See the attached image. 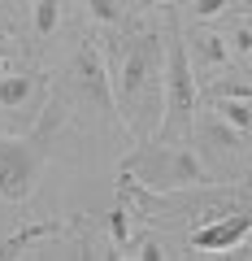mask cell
Returning <instances> with one entry per match:
<instances>
[{
  "instance_id": "6da1fadb",
  "label": "cell",
  "mask_w": 252,
  "mask_h": 261,
  "mask_svg": "<svg viewBox=\"0 0 252 261\" xmlns=\"http://www.w3.org/2000/svg\"><path fill=\"white\" fill-rule=\"evenodd\" d=\"M109 79H113V100H118L122 109L152 113V105L161 100L157 96V83H161V39L157 35H131L126 44H122Z\"/></svg>"
},
{
  "instance_id": "3957f363",
  "label": "cell",
  "mask_w": 252,
  "mask_h": 261,
  "mask_svg": "<svg viewBox=\"0 0 252 261\" xmlns=\"http://www.w3.org/2000/svg\"><path fill=\"white\" fill-rule=\"evenodd\" d=\"M48 166V148H44V135H0V200L9 205H22L31 200L44 178Z\"/></svg>"
},
{
  "instance_id": "5b68a950",
  "label": "cell",
  "mask_w": 252,
  "mask_h": 261,
  "mask_svg": "<svg viewBox=\"0 0 252 261\" xmlns=\"http://www.w3.org/2000/svg\"><path fill=\"white\" fill-rule=\"evenodd\" d=\"M74 83L78 92H83V100L92 105V109H100L104 118H118V100H113V79H109V61H104V53L92 44V39H83V48L74 53Z\"/></svg>"
},
{
  "instance_id": "30bf717a",
  "label": "cell",
  "mask_w": 252,
  "mask_h": 261,
  "mask_svg": "<svg viewBox=\"0 0 252 261\" xmlns=\"http://www.w3.org/2000/svg\"><path fill=\"white\" fill-rule=\"evenodd\" d=\"M61 27V0H39L35 5V31L39 35H52Z\"/></svg>"
},
{
  "instance_id": "d6986e66",
  "label": "cell",
  "mask_w": 252,
  "mask_h": 261,
  "mask_svg": "<svg viewBox=\"0 0 252 261\" xmlns=\"http://www.w3.org/2000/svg\"><path fill=\"white\" fill-rule=\"evenodd\" d=\"M248 65H252V53H248Z\"/></svg>"
},
{
  "instance_id": "2e32d148",
  "label": "cell",
  "mask_w": 252,
  "mask_h": 261,
  "mask_svg": "<svg viewBox=\"0 0 252 261\" xmlns=\"http://www.w3.org/2000/svg\"><path fill=\"white\" fill-rule=\"evenodd\" d=\"M226 44H231V53H252V27H239Z\"/></svg>"
},
{
  "instance_id": "9c48e42d",
  "label": "cell",
  "mask_w": 252,
  "mask_h": 261,
  "mask_svg": "<svg viewBox=\"0 0 252 261\" xmlns=\"http://www.w3.org/2000/svg\"><path fill=\"white\" fill-rule=\"evenodd\" d=\"M196 53L205 57L209 65H226V61H231V44H226L222 35H213V31H205V35L196 39Z\"/></svg>"
},
{
  "instance_id": "7c38bea8",
  "label": "cell",
  "mask_w": 252,
  "mask_h": 261,
  "mask_svg": "<svg viewBox=\"0 0 252 261\" xmlns=\"http://www.w3.org/2000/svg\"><path fill=\"white\" fill-rule=\"evenodd\" d=\"M209 140H217V144H222V148H239V144H243V135H239V130H235V126H226L222 118H217L213 126H209Z\"/></svg>"
},
{
  "instance_id": "4fadbf2b",
  "label": "cell",
  "mask_w": 252,
  "mask_h": 261,
  "mask_svg": "<svg viewBox=\"0 0 252 261\" xmlns=\"http://www.w3.org/2000/svg\"><path fill=\"white\" fill-rule=\"evenodd\" d=\"M209 96H235V100H252V83H222V79H217L213 87H209Z\"/></svg>"
},
{
  "instance_id": "7a4b0ae2",
  "label": "cell",
  "mask_w": 252,
  "mask_h": 261,
  "mask_svg": "<svg viewBox=\"0 0 252 261\" xmlns=\"http://www.w3.org/2000/svg\"><path fill=\"white\" fill-rule=\"evenodd\" d=\"M165 65H161V105H165V122H161V140H178L191 126L196 113V74L187 61V39L178 31V22L170 18L165 27Z\"/></svg>"
},
{
  "instance_id": "277c9868",
  "label": "cell",
  "mask_w": 252,
  "mask_h": 261,
  "mask_svg": "<svg viewBox=\"0 0 252 261\" xmlns=\"http://www.w3.org/2000/svg\"><path fill=\"white\" fill-rule=\"evenodd\" d=\"M126 166H144L152 187H196V183H209V170L200 166V157L187 148V144L157 148V152H148V157H131Z\"/></svg>"
},
{
  "instance_id": "9a60e30c",
  "label": "cell",
  "mask_w": 252,
  "mask_h": 261,
  "mask_svg": "<svg viewBox=\"0 0 252 261\" xmlns=\"http://www.w3.org/2000/svg\"><path fill=\"white\" fill-rule=\"evenodd\" d=\"M109 235H113V244H126V240H131V226H126V214H122V209H113V214H109Z\"/></svg>"
},
{
  "instance_id": "ac0fdd59",
  "label": "cell",
  "mask_w": 252,
  "mask_h": 261,
  "mask_svg": "<svg viewBox=\"0 0 252 261\" xmlns=\"http://www.w3.org/2000/svg\"><path fill=\"white\" fill-rule=\"evenodd\" d=\"M5 57H9V44H5V39H0V61H5Z\"/></svg>"
},
{
  "instance_id": "8fae6325",
  "label": "cell",
  "mask_w": 252,
  "mask_h": 261,
  "mask_svg": "<svg viewBox=\"0 0 252 261\" xmlns=\"http://www.w3.org/2000/svg\"><path fill=\"white\" fill-rule=\"evenodd\" d=\"M83 5L92 9L96 22H104V27H118V22H122V5H118V0H83Z\"/></svg>"
},
{
  "instance_id": "5bb4252c",
  "label": "cell",
  "mask_w": 252,
  "mask_h": 261,
  "mask_svg": "<svg viewBox=\"0 0 252 261\" xmlns=\"http://www.w3.org/2000/svg\"><path fill=\"white\" fill-rule=\"evenodd\" d=\"M191 13H196L200 22H213L226 13V0H191Z\"/></svg>"
},
{
  "instance_id": "52a82bcc",
  "label": "cell",
  "mask_w": 252,
  "mask_h": 261,
  "mask_svg": "<svg viewBox=\"0 0 252 261\" xmlns=\"http://www.w3.org/2000/svg\"><path fill=\"white\" fill-rule=\"evenodd\" d=\"M35 96V74H0V109H22Z\"/></svg>"
},
{
  "instance_id": "8992f818",
  "label": "cell",
  "mask_w": 252,
  "mask_h": 261,
  "mask_svg": "<svg viewBox=\"0 0 252 261\" xmlns=\"http://www.w3.org/2000/svg\"><path fill=\"white\" fill-rule=\"evenodd\" d=\"M248 231H252V209H239V214H231V218H217V222L191 231V235H187V244L200 248V252H231V248H239V244H243V235H248Z\"/></svg>"
},
{
  "instance_id": "e0dca14e",
  "label": "cell",
  "mask_w": 252,
  "mask_h": 261,
  "mask_svg": "<svg viewBox=\"0 0 252 261\" xmlns=\"http://www.w3.org/2000/svg\"><path fill=\"white\" fill-rule=\"evenodd\" d=\"M139 257H144V261H161V257H165V252H161L157 244H144V252H139Z\"/></svg>"
},
{
  "instance_id": "ba28073f",
  "label": "cell",
  "mask_w": 252,
  "mask_h": 261,
  "mask_svg": "<svg viewBox=\"0 0 252 261\" xmlns=\"http://www.w3.org/2000/svg\"><path fill=\"white\" fill-rule=\"evenodd\" d=\"M213 109H217V118H222L226 126H235L239 135H248V130H252V100H235V96H217V100H213Z\"/></svg>"
}]
</instances>
